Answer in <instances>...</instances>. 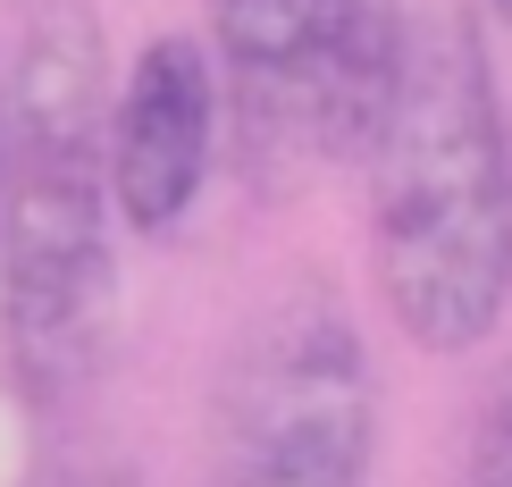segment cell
I'll list each match as a JSON object with an SVG mask.
<instances>
[{
  "instance_id": "1",
  "label": "cell",
  "mask_w": 512,
  "mask_h": 487,
  "mask_svg": "<svg viewBox=\"0 0 512 487\" xmlns=\"http://www.w3.org/2000/svg\"><path fill=\"white\" fill-rule=\"evenodd\" d=\"M110 219V51L84 0H42L9 76L0 185V370L34 412L76 404L110 353Z\"/></svg>"
},
{
  "instance_id": "2",
  "label": "cell",
  "mask_w": 512,
  "mask_h": 487,
  "mask_svg": "<svg viewBox=\"0 0 512 487\" xmlns=\"http://www.w3.org/2000/svg\"><path fill=\"white\" fill-rule=\"evenodd\" d=\"M370 269L420 353H471L512 311V110L479 26L412 34L370 143Z\"/></svg>"
},
{
  "instance_id": "3",
  "label": "cell",
  "mask_w": 512,
  "mask_h": 487,
  "mask_svg": "<svg viewBox=\"0 0 512 487\" xmlns=\"http://www.w3.org/2000/svg\"><path fill=\"white\" fill-rule=\"evenodd\" d=\"M210 59L261 177L370 160L395 110L412 17L403 0H210Z\"/></svg>"
},
{
  "instance_id": "4",
  "label": "cell",
  "mask_w": 512,
  "mask_h": 487,
  "mask_svg": "<svg viewBox=\"0 0 512 487\" xmlns=\"http://www.w3.org/2000/svg\"><path fill=\"white\" fill-rule=\"evenodd\" d=\"M378 454V378L328 286H286L227 353L202 420V487H361Z\"/></svg>"
},
{
  "instance_id": "5",
  "label": "cell",
  "mask_w": 512,
  "mask_h": 487,
  "mask_svg": "<svg viewBox=\"0 0 512 487\" xmlns=\"http://www.w3.org/2000/svg\"><path fill=\"white\" fill-rule=\"evenodd\" d=\"M219 152V59L194 34H160L110 101V194L135 236H168L194 210Z\"/></svg>"
},
{
  "instance_id": "6",
  "label": "cell",
  "mask_w": 512,
  "mask_h": 487,
  "mask_svg": "<svg viewBox=\"0 0 512 487\" xmlns=\"http://www.w3.org/2000/svg\"><path fill=\"white\" fill-rule=\"evenodd\" d=\"M462 487H512V370L487 387V404H479V420H471Z\"/></svg>"
},
{
  "instance_id": "7",
  "label": "cell",
  "mask_w": 512,
  "mask_h": 487,
  "mask_svg": "<svg viewBox=\"0 0 512 487\" xmlns=\"http://www.w3.org/2000/svg\"><path fill=\"white\" fill-rule=\"evenodd\" d=\"M42 487H135V479H126L118 462H76V471H51Z\"/></svg>"
},
{
  "instance_id": "8",
  "label": "cell",
  "mask_w": 512,
  "mask_h": 487,
  "mask_svg": "<svg viewBox=\"0 0 512 487\" xmlns=\"http://www.w3.org/2000/svg\"><path fill=\"white\" fill-rule=\"evenodd\" d=\"M0 185H9V84H0Z\"/></svg>"
},
{
  "instance_id": "9",
  "label": "cell",
  "mask_w": 512,
  "mask_h": 487,
  "mask_svg": "<svg viewBox=\"0 0 512 487\" xmlns=\"http://www.w3.org/2000/svg\"><path fill=\"white\" fill-rule=\"evenodd\" d=\"M487 17H496V26H512V0H487Z\"/></svg>"
}]
</instances>
